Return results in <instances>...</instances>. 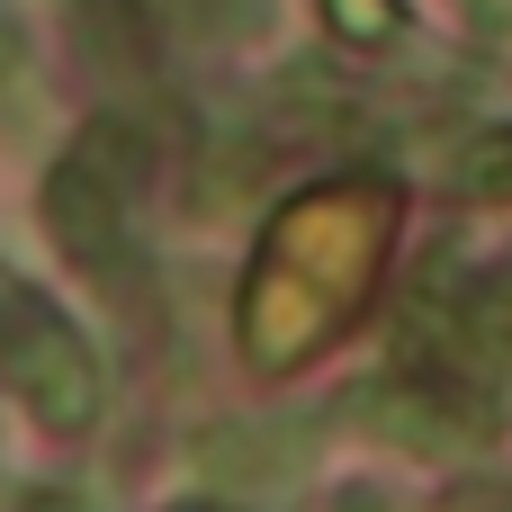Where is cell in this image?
Segmentation results:
<instances>
[{"label":"cell","mask_w":512,"mask_h":512,"mask_svg":"<svg viewBox=\"0 0 512 512\" xmlns=\"http://www.w3.org/2000/svg\"><path fill=\"white\" fill-rule=\"evenodd\" d=\"M0 378L18 387V405L45 432H81L99 414V360H90V342L36 288H18L9 270H0Z\"/></svg>","instance_id":"obj_1"},{"label":"cell","mask_w":512,"mask_h":512,"mask_svg":"<svg viewBox=\"0 0 512 512\" xmlns=\"http://www.w3.org/2000/svg\"><path fill=\"white\" fill-rule=\"evenodd\" d=\"M468 180H477L486 198H512V144H486V153L468 162Z\"/></svg>","instance_id":"obj_2"},{"label":"cell","mask_w":512,"mask_h":512,"mask_svg":"<svg viewBox=\"0 0 512 512\" xmlns=\"http://www.w3.org/2000/svg\"><path fill=\"white\" fill-rule=\"evenodd\" d=\"M477 27L486 36H512V0H477Z\"/></svg>","instance_id":"obj_3"},{"label":"cell","mask_w":512,"mask_h":512,"mask_svg":"<svg viewBox=\"0 0 512 512\" xmlns=\"http://www.w3.org/2000/svg\"><path fill=\"white\" fill-rule=\"evenodd\" d=\"M18 512H81V504H72V495H27Z\"/></svg>","instance_id":"obj_4"},{"label":"cell","mask_w":512,"mask_h":512,"mask_svg":"<svg viewBox=\"0 0 512 512\" xmlns=\"http://www.w3.org/2000/svg\"><path fill=\"white\" fill-rule=\"evenodd\" d=\"M0 72H18V27L0 18Z\"/></svg>","instance_id":"obj_5"},{"label":"cell","mask_w":512,"mask_h":512,"mask_svg":"<svg viewBox=\"0 0 512 512\" xmlns=\"http://www.w3.org/2000/svg\"><path fill=\"white\" fill-rule=\"evenodd\" d=\"M180 512H225V504H180Z\"/></svg>","instance_id":"obj_6"}]
</instances>
